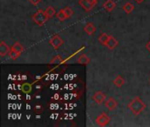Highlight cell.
Masks as SVG:
<instances>
[{
	"label": "cell",
	"mask_w": 150,
	"mask_h": 127,
	"mask_svg": "<svg viewBox=\"0 0 150 127\" xmlns=\"http://www.w3.org/2000/svg\"><path fill=\"white\" fill-rule=\"evenodd\" d=\"M127 107L132 111L133 114H134L135 116H138L146 109V104L142 101L140 97L136 96L131 101V103H128Z\"/></svg>",
	"instance_id": "cell-1"
},
{
	"label": "cell",
	"mask_w": 150,
	"mask_h": 127,
	"mask_svg": "<svg viewBox=\"0 0 150 127\" xmlns=\"http://www.w3.org/2000/svg\"><path fill=\"white\" fill-rule=\"evenodd\" d=\"M33 20L38 25V26H42L44 25V23L47 20L48 17L47 16L45 11L42 10H38L32 17Z\"/></svg>",
	"instance_id": "cell-2"
},
{
	"label": "cell",
	"mask_w": 150,
	"mask_h": 127,
	"mask_svg": "<svg viewBox=\"0 0 150 127\" xmlns=\"http://www.w3.org/2000/svg\"><path fill=\"white\" fill-rule=\"evenodd\" d=\"M79 4L86 11H91L97 4L98 0H79Z\"/></svg>",
	"instance_id": "cell-3"
},
{
	"label": "cell",
	"mask_w": 150,
	"mask_h": 127,
	"mask_svg": "<svg viewBox=\"0 0 150 127\" xmlns=\"http://www.w3.org/2000/svg\"><path fill=\"white\" fill-rule=\"evenodd\" d=\"M49 43L53 46V48L54 49H55V50H57V49H59L63 43H64V42H63V40L59 36V35H54L50 40H49Z\"/></svg>",
	"instance_id": "cell-4"
},
{
	"label": "cell",
	"mask_w": 150,
	"mask_h": 127,
	"mask_svg": "<svg viewBox=\"0 0 150 127\" xmlns=\"http://www.w3.org/2000/svg\"><path fill=\"white\" fill-rule=\"evenodd\" d=\"M110 121H111V118L105 113H102L96 119V122H97V124L99 126H107L110 123Z\"/></svg>",
	"instance_id": "cell-5"
},
{
	"label": "cell",
	"mask_w": 150,
	"mask_h": 127,
	"mask_svg": "<svg viewBox=\"0 0 150 127\" xmlns=\"http://www.w3.org/2000/svg\"><path fill=\"white\" fill-rule=\"evenodd\" d=\"M105 95L103 93V92H101V91H98V92H96L95 93V95L92 96V99H93V101L96 103H98V104H101V103H103L104 102H105Z\"/></svg>",
	"instance_id": "cell-6"
},
{
	"label": "cell",
	"mask_w": 150,
	"mask_h": 127,
	"mask_svg": "<svg viewBox=\"0 0 150 127\" xmlns=\"http://www.w3.org/2000/svg\"><path fill=\"white\" fill-rule=\"evenodd\" d=\"M105 106H106V108H107L109 110H115V109L118 107V103H117V101H116L114 98L110 97V98L105 102Z\"/></svg>",
	"instance_id": "cell-7"
},
{
	"label": "cell",
	"mask_w": 150,
	"mask_h": 127,
	"mask_svg": "<svg viewBox=\"0 0 150 127\" xmlns=\"http://www.w3.org/2000/svg\"><path fill=\"white\" fill-rule=\"evenodd\" d=\"M10 50H11L10 47L4 41H1V42H0V56L4 57L5 55L9 54Z\"/></svg>",
	"instance_id": "cell-8"
},
{
	"label": "cell",
	"mask_w": 150,
	"mask_h": 127,
	"mask_svg": "<svg viewBox=\"0 0 150 127\" xmlns=\"http://www.w3.org/2000/svg\"><path fill=\"white\" fill-rule=\"evenodd\" d=\"M84 32L87 34H89V35H92L95 32H96V30H97V28H96V27L91 23V22H88L87 24H86V26L84 27Z\"/></svg>",
	"instance_id": "cell-9"
},
{
	"label": "cell",
	"mask_w": 150,
	"mask_h": 127,
	"mask_svg": "<svg viewBox=\"0 0 150 127\" xmlns=\"http://www.w3.org/2000/svg\"><path fill=\"white\" fill-rule=\"evenodd\" d=\"M118 43L119 42H118V41H117L116 38H114L113 36H110V38H109V40H108V42H107V43H106L105 46L108 49H110V50H113V49H115L117 47Z\"/></svg>",
	"instance_id": "cell-10"
},
{
	"label": "cell",
	"mask_w": 150,
	"mask_h": 127,
	"mask_svg": "<svg viewBox=\"0 0 150 127\" xmlns=\"http://www.w3.org/2000/svg\"><path fill=\"white\" fill-rule=\"evenodd\" d=\"M103 7L107 11H112V10L115 9L116 4L112 0H106L105 3L103 4Z\"/></svg>",
	"instance_id": "cell-11"
},
{
	"label": "cell",
	"mask_w": 150,
	"mask_h": 127,
	"mask_svg": "<svg viewBox=\"0 0 150 127\" xmlns=\"http://www.w3.org/2000/svg\"><path fill=\"white\" fill-rule=\"evenodd\" d=\"M109 38H110V36H109L107 34L103 33V34H101L100 36L98 37V42H99L101 44H103V45H106V43H107Z\"/></svg>",
	"instance_id": "cell-12"
},
{
	"label": "cell",
	"mask_w": 150,
	"mask_h": 127,
	"mask_svg": "<svg viewBox=\"0 0 150 127\" xmlns=\"http://www.w3.org/2000/svg\"><path fill=\"white\" fill-rule=\"evenodd\" d=\"M124 83H125V80L121 76H118L113 80V84L118 88H121L124 85Z\"/></svg>",
	"instance_id": "cell-13"
},
{
	"label": "cell",
	"mask_w": 150,
	"mask_h": 127,
	"mask_svg": "<svg viewBox=\"0 0 150 127\" xmlns=\"http://www.w3.org/2000/svg\"><path fill=\"white\" fill-rule=\"evenodd\" d=\"M134 8H135L134 5L132 4L131 3H127L126 4L123 5V10H124L127 13H131V12H133L134 10Z\"/></svg>",
	"instance_id": "cell-14"
},
{
	"label": "cell",
	"mask_w": 150,
	"mask_h": 127,
	"mask_svg": "<svg viewBox=\"0 0 150 127\" xmlns=\"http://www.w3.org/2000/svg\"><path fill=\"white\" fill-rule=\"evenodd\" d=\"M77 62L81 65H88L90 63V58L86 55H82L79 57Z\"/></svg>",
	"instance_id": "cell-15"
},
{
	"label": "cell",
	"mask_w": 150,
	"mask_h": 127,
	"mask_svg": "<svg viewBox=\"0 0 150 127\" xmlns=\"http://www.w3.org/2000/svg\"><path fill=\"white\" fill-rule=\"evenodd\" d=\"M8 55H9V57H10L12 60H16V59L19 57L20 53H18V51H16L14 49H12V48H11Z\"/></svg>",
	"instance_id": "cell-16"
},
{
	"label": "cell",
	"mask_w": 150,
	"mask_h": 127,
	"mask_svg": "<svg viewBox=\"0 0 150 127\" xmlns=\"http://www.w3.org/2000/svg\"><path fill=\"white\" fill-rule=\"evenodd\" d=\"M11 48H12V49H14L16 51H18V53H20V54H21V53L23 52V50H24V47L22 46V44H21L20 42H15V43L12 45V47H11Z\"/></svg>",
	"instance_id": "cell-17"
},
{
	"label": "cell",
	"mask_w": 150,
	"mask_h": 127,
	"mask_svg": "<svg viewBox=\"0 0 150 127\" xmlns=\"http://www.w3.org/2000/svg\"><path fill=\"white\" fill-rule=\"evenodd\" d=\"M45 12H46L47 16L48 17V19H49V18H52V17L55 14V11H54V7H52V6H48V7L45 10Z\"/></svg>",
	"instance_id": "cell-18"
},
{
	"label": "cell",
	"mask_w": 150,
	"mask_h": 127,
	"mask_svg": "<svg viewBox=\"0 0 150 127\" xmlns=\"http://www.w3.org/2000/svg\"><path fill=\"white\" fill-rule=\"evenodd\" d=\"M21 90L22 92L24 93H30L31 90H32V86L31 84H28V83H25L21 86Z\"/></svg>",
	"instance_id": "cell-19"
},
{
	"label": "cell",
	"mask_w": 150,
	"mask_h": 127,
	"mask_svg": "<svg viewBox=\"0 0 150 127\" xmlns=\"http://www.w3.org/2000/svg\"><path fill=\"white\" fill-rule=\"evenodd\" d=\"M56 17H57L61 21H63L64 19H67V17H66V15H65V13H64L63 9L60 10V11L56 13Z\"/></svg>",
	"instance_id": "cell-20"
},
{
	"label": "cell",
	"mask_w": 150,
	"mask_h": 127,
	"mask_svg": "<svg viewBox=\"0 0 150 127\" xmlns=\"http://www.w3.org/2000/svg\"><path fill=\"white\" fill-rule=\"evenodd\" d=\"M63 11H64V13H65V15H66L67 19H68V18H70V17L73 15V13H74L73 10H72L70 7H69V6L65 7V8L63 9Z\"/></svg>",
	"instance_id": "cell-21"
},
{
	"label": "cell",
	"mask_w": 150,
	"mask_h": 127,
	"mask_svg": "<svg viewBox=\"0 0 150 127\" xmlns=\"http://www.w3.org/2000/svg\"><path fill=\"white\" fill-rule=\"evenodd\" d=\"M61 62H62V57H61V56L57 55L50 61V64H60Z\"/></svg>",
	"instance_id": "cell-22"
},
{
	"label": "cell",
	"mask_w": 150,
	"mask_h": 127,
	"mask_svg": "<svg viewBox=\"0 0 150 127\" xmlns=\"http://www.w3.org/2000/svg\"><path fill=\"white\" fill-rule=\"evenodd\" d=\"M28 1H30V3H32L34 5H36V4H38L39 3L41 2V0H28Z\"/></svg>",
	"instance_id": "cell-23"
},
{
	"label": "cell",
	"mask_w": 150,
	"mask_h": 127,
	"mask_svg": "<svg viewBox=\"0 0 150 127\" xmlns=\"http://www.w3.org/2000/svg\"><path fill=\"white\" fill-rule=\"evenodd\" d=\"M146 48H147V50H148L150 52V41L148 42V43H147V44H146Z\"/></svg>",
	"instance_id": "cell-24"
},
{
	"label": "cell",
	"mask_w": 150,
	"mask_h": 127,
	"mask_svg": "<svg viewBox=\"0 0 150 127\" xmlns=\"http://www.w3.org/2000/svg\"><path fill=\"white\" fill-rule=\"evenodd\" d=\"M134 1H136V3H138V4H141V3H142L144 0H134Z\"/></svg>",
	"instance_id": "cell-25"
},
{
	"label": "cell",
	"mask_w": 150,
	"mask_h": 127,
	"mask_svg": "<svg viewBox=\"0 0 150 127\" xmlns=\"http://www.w3.org/2000/svg\"><path fill=\"white\" fill-rule=\"evenodd\" d=\"M149 82H150V79H149Z\"/></svg>",
	"instance_id": "cell-26"
}]
</instances>
